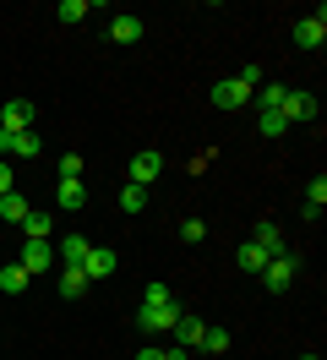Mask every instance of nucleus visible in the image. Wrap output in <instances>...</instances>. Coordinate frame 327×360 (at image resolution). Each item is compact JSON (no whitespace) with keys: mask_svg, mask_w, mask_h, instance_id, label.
<instances>
[{"mask_svg":"<svg viewBox=\"0 0 327 360\" xmlns=\"http://www.w3.org/2000/svg\"><path fill=\"white\" fill-rule=\"evenodd\" d=\"M180 316H186L180 300H169V306H136V328H142V333H169Z\"/></svg>","mask_w":327,"mask_h":360,"instance_id":"1","label":"nucleus"},{"mask_svg":"<svg viewBox=\"0 0 327 360\" xmlns=\"http://www.w3.org/2000/svg\"><path fill=\"white\" fill-rule=\"evenodd\" d=\"M295 273H300V262H295V257H267V268H262L257 278H262L273 295H283L289 284H295Z\"/></svg>","mask_w":327,"mask_h":360,"instance_id":"2","label":"nucleus"},{"mask_svg":"<svg viewBox=\"0 0 327 360\" xmlns=\"http://www.w3.org/2000/svg\"><path fill=\"white\" fill-rule=\"evenodd\" d=\"M283 120H289V126H295V120H316V93L289 88L283 93Z\"/></svg>","mask_w":327,"mask_h":360,"instance_id":"3","label":"nucleus"},{"mask_svg":"<svg viewBox=\"0 0 327 360\" xmlns=\"http://www.w3.org/2000/svg\"><path fill=\"white\" fill-rule=\"evenodd\" d=\"M213 104L218 110H240V104H251V88L240 77H224V82H213Z\"/></svg>","mask_w":327,"mask_h":360,"instance_id":"4","label":"nucleus"},{"mask_svg":"<svg viewBox=\"0 0 327 360\" xmlns=\"http://www.w3.org/2000/svg\"><path fill=\"white\" fill-rule=\"evenodd\" d=\"M27 273H49L55 268V246L49 240H22V257H17Z\"/></svg>","mask_w":327,"mask_h":360,"instance_id":"5","label":"nucleus"},{"mask_svg":"<svg viewBox=\"0 0 327 360\" xmlns=\"http://www.w3.org/2000/svg\"><path fill=\"white\" fill-rule=\"evenodd\" d=\"M115 268H120V257H115L109 246H87V257H82V273H87V284H93V278H109Z\"/></svg>","mask_w":327,"mask_h":360,"instance_id":"6","label":"nucleus"},{"mask_svg":"<svg viewBox=\"0 0 327 360\" xmlns=\"http://www.w3.org/2000/svg\"><path fill=\"white\" fill-rule=\"evenodd\" d=\"M0 131H33V104H27V98H6V110H0Z\"/></svg>","mask_w":327,"mask_h":360,"instance_id":"7","label":"nucleus"},{"mask_svg":"<svg viewBox=\"0 0 327 360\" xmlns=\"http://www.w3.org/2000/svg\"><path fill=\"white\" fill-rule=\"evenodd\" d=\"M322 39H327V11H316V17H300V22H295V44H300V49H322Z\"/></svg>","mask_w":327,"mask_h":360,"instance_id":"8","label":"nucleus"},{"mask_svg":"<svg viewBox=\"0 0 327 360\" xmlns=\"http://www.w3.org/2000/svg\"><path fill=\"white\" fill-rule=\"evenodd\" d=\"M158 169H164V158L153 153V148H142V153L131 158V186H142V191H148L153 180H158Z\"/></svg>","mask_w":327,"mask_h":360,"instance_id":"9","label":"nucleus"},{"mask_svg":"<svg viewBox=\"0 0 327 360\" xmlns=\"http://www.w3.org/2000/svg\"><path fill=\"white\" fill-rule=\"evenodd\" d=\"M251 246H257L262 257H289V246H283V229H273V224H257V229H251Z\"/></svg>","mask_w":327,"mask_h":360,"instance_id":"10","label":"nucleus"},{"mask_svg":"<svg viewBox=\"0 0 327 360\" xmlns=\"http://www.w3.org/2000/svg\"><path fill=\"white\" fill-rule=\"evenodd\" d=\"M55 207H60V213L87 207V186H82V180H60V186H55Z\"/></svg>","mask_w":327,"mask_h":360,"instance_id":"11","label":"nucleus"},{"mask_svg":"<svg viewBox=\"0 0 327 360\" xmlns=\"http://www.w3.org/2000/svg\"><path fill=\"white\" fill-rule=\"evenodd\" d=\"M169 333H174V344H180V349H196V344H202V333H207V322H202V316H180Z\"/></svg>","mask_w":327,"mask_h":360,"instance_id":"12","label":"nucleus"},{"mask_svg":"<svg viewBox=\"0 0 327 360\" xmlns=\"http://www.w3.org/2000/svg\"><path fill=\"white\" fill-rule=\"evenodd\" d=\"M27 213H33V207H27V197H22V191H6V197H0V219H6L11 229H22V219H27Z\"/></svg>","mask_w":327,"mask_h":360,"instance_id":"13","label":"nucleus"},{"mask_svg":"<svg viewBox=\"0 0 327 360\" xmlns=\"http://www.w3.org/2000/svg\"><path fill=\"white\" fill-rule=\"evenodd\" d=\"M109 39H115V44H136V39H142V17H115V22H109Z\"/></svg>","mask_w":327,"mask_h":360,"instance_id":"14","label":"nucleus"},{"mask_svg":"<svg viewBox=\"0 0 327 360\" xmlns=\"http://www.w3.org/2000/svg\"><path fill=\"white\" fill-rule=\"evenodd\" d=\"M87 246H93L87 235H65V240H60V268H82Z\"/></svg>","mask_w":327,"mask_h":360,"instance_id":"15","label":"nucleus"},{"mask_svg":"<svg viewBox=\"0 0 327 360\" xmlns=\"http://www.w3.org/2000/svg\"><path fill=\"white\" fill-rule=\"evenodd\" d=\"M27 278H33V273L22 268V262H6V268H0V295H22Z\"/></svg>","mask_w":327,"mask_h":360,"instance_id":"16","label":"nucleus"},{"mask_svg":"<svg viewBox=\"0 0 327 360\" xmlns=\"http://www.w3.org/2000/svg\"><path fill=\"white\" fill-rule=\"evenodd\" d=\"M55 290H60V300H77V295L87 290V273H82V268H60V278H55Z\"/></svg>","mask_w":327,"mask_h":360,"instance_id":"17","label":"nucleus"},{"mask_svg":"<svg viewBox=\"0 0 327 360\" xmlns=\"http://www.w3.org/2000/svg\"><path fill=\"white\" fill-rule=\"evenodd\" d=\"M49 229H55L49 213H27V219H22V240H49Z\"/></svg>","mask_w":327,"mask_h":360,"instance_id":"18","label":"nucleus"},{"mask_svg":"<svg viewBox=\"0 0 327 360\" xmlns=\"http://www.w3.org/2000/svg\"><path fill=\"white\" fill-rule=\"evenodd\" d=\"M322 202H327V175H316L311 186H305V219H316V213H322Z\"/></svg>","mask_w":327,"mask_h":360,"instance_id":"19","label":"nucleus"},{"mask_svg":"<svg viewBox=\"0 0 327 360\" xmlns=\"http://www.w3.org/2000/svg\"><path fill=\"white\" fill-rule=\"evenodd\" d=\"M283 93H289V88H283V82H262V88L251 93V98H257L262 110H283Z\"/></svg>","mask_w":327,"mask_h":360,"instance_id":"20","label":"nucleus"},{"mask_svg":"<svg viewBox=\"0 0 327 360\" xmlns=\"http://www.w3.org/2000/svg\"><path fill=\"white\" fill-rule=\"evenodd\" d=\"M39 148H44L39 131H11V153H17V158H33Z\"/></svg>","mask_w":327,"mask_h":360,"instance_id":"21","label":"nucleus"},{"mask_svg":"<svg viewBox=\"0 0 327 360\" xmlns=\"http://www.w3.org/2000/svg\"><path fill=\"white\" fill-rule=\"evenodd\" d=\"M257 126H262V136H283V131H289L283 110H262V115H257Z\"/></svg>","mask_w":327,"mask_h":360,"instance_id":"22","label":"nucleus"},{"mask_svg":"<svg viewBox=\"0 0 327 360\" xmlns=\"http://www.w3.org/2000/svg\"><path fill=\"white\" fill-rule=\"evenodd\" d=\"M148 207V191L142 186H120V213H142Z\"/></svg>","mask_w":327,"mask_h":360,"instance_id":"23","label":"nucleus"},{"mask_svg":"<svg viewBox=\"0 0 327 360\" xmlns=\"http://www.w3.org/2000/svg\"><path fill=\"white\" fill-rule=\"evenodd\" d=\"M235 262H240V268H245V273H262V268H267V257H262V251L251 246V240H245V246L235 251Z\"/></svg>","mask_w":327,"mask_h":360,"instance_id":"24","label":"nucleus"},{"mask_svg":"<svg viewBox=\"0 0 327 360\" xmlns=\"http://www.w3.org/2000/svg\"><path fill=\"white\" fill-rule=\"evenodd\" d=\"M87 11H93L87 0H60V6H55V17H60V22H82Z\"/></svg>","mask_w":327,"mask_h":360,"instance_id":"25","label":"nucleus"},{"mask_svg":"<svg viewBox=\"0 0 327 360\" xmlns=\"http://www.w3.org/2000/svg\"><path fill=\"white\" fill-rule=\"evenodd\" d=\"M196 349H207V355H224V349H229V333H224V328H207Z\"/></svg>","mask_w":327,"mask_h":360,"instance_id":"26","label":"nucleus"},{"mask_svg":"<svg viewBox=\"0 0 327 360\" xmlns=\"http://www.w3.org/2000/svg\"><path fill=\"white\" fill-rule=\"evenodd\" d=\"M169 300H174L169 284H148V290H142V306H169Z\"/></svg>","mask_w":327,"mask_h":360,"instance_id":"27","label":"nucleus"},{"mask_svg":"<svg viewBox=\"0 0 327 360\" xmlns=\"http://www.w3.org/2000/svg\"><path fill=\"white\" fill-rule=\"evenodd\" d=\"M60 180H82V153H65L60 158Z\"/></svg>","mask_w":327,"mask_h":360,"instance_id":"28","label":"nucleus"},{"mask_svg":"<svg viewBox=\"0 0 327 360\" xmlns=\"http://www.w3.org/2000/svg\"><path fill=\"white\" fill-rule=\"evenodd\" d=\"M180 235H186V240H191V246H196V240L207 235V224H202V219H186V224H180Z\"/></svg>","mask_w":327,"mask_h":360,"instance_id":"29","label":"nucleus"},{"mask_svg":"<svg viewBox=\"0 0 327 360\" xmlns=\"http://www.w3.org/2000/svg\"><path fill=\"white\" fill-rule=\"evenodd\" d=\"M6 191H17V180H11V164L0 158V197H6Z\"/></svg>","mask_w":327,"mask_h":360,"instance_id":"30","label":"nucleus"},{"mask_svg":"<svg viewBox=\"0 0 327 360\" xmlns=\"http://www.w3.org/2000/svg\"><path fill=\"white\" fill-rule=\"evenodd\" d=\"M0 158H11V131H0Z\"/></svg>","mask_w":327,"mask_h":360,"instance_id":"31","label":"nucleus"},{"mask_svg":"<svg viewBox=\"0 0 327 360\" xmlns=\"http://www.w3.org/2000/svg\"><path fill=\"white\" fill-rule=\"evenodd\" d=\"M305 360H316V355H305Z\"/></svg>","mask_w":327,"mask_h":360,"instance_id":"32","label":"nucleus"}]
</instances>
